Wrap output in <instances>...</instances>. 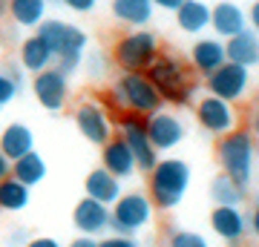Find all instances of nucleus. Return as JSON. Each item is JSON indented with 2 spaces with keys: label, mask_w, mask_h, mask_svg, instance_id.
<instances>
[{
  "label": "nucleus",
  "mask_w": 259,
  "mask_h": 247,
  "mask_svg": "<svg viewBox=\"0 0 259 247\" xmlns=\"http://www.w3.org/2000/svg\"><path fill=\"white\" fill-rule=\"evenodd\" d=\"M144 75L153 81V86L164 98V104L187 107V104L193 101L196 81H193V75H190V66L179 55H173V52H161Z\"/></svg>",
  "instance_id": "f257e3e1"
},
{
  "label": "nucleus",
  "mask_w": 259,
  "mask_h": 247,
  "mask_svg": "<svg viewBox=\"0 0 259 247\" xmlns=\"http://www.w3.org/2000/svg\"><path fill=\"white\" fill-rule=\"evenodd\" d=\"M37 35L40 40L52 49L55 55V66L61 69L64 75L75 72L83 61V49L90 43V37L83 29H78L75 23H66V20H55V18H47L40 26H37Z\"/></svg>",
  "instance_id": "f03ea898"
},
{
  "label": "nucleus",
  "mask_w": 259,
  "mask_h": 247,
  "mask_svg": "<svg viewBox=\"0 0 259 247\" xmlns=\"http://www.w3.org/2000/svg\"><path fill=\"white\" fill-rule=\"evenodd\" d=\"M150 202L156 210H176L190 187V167L182 158H158L150 173Z\"/></svg>",
  "instance_id": "7ed1b4c3"
},
{
  "label": "nucleus",
  "mask_w": 259,
  "mask_h": 247,
  "mask_svg": "<svg viewBox=\"0 0 259 247\" xmlns=\"http://www.w3.org/2000/svg\"><path fill=\"white\" fill-rule=\"evenodd\" d=\"M158 55H161L158 35L150 29H130V32L115 37V43L110 49L112 64L121 72H147Z\"/></svg>",
  "instance_id": "20e7f679"
},
{
  "label": "nucleus",
  "mask_w": 259,
  "mask_h": 247,
  "mask_svg": "<svg viewBox=\"0 0 259 247\" xmlns=\"http://www.w3.org/2000/svg\"><path fill=\"white\" fill-rule=\"evenodd\" d=\"M112 95L118 98L124 112H133L141 118H150L153 112L164 107V98L158 95V89L144 72H121L118 81L112 83Z\"/></svg>",
  "instance_id": "39448f33"
},
{
  "label": "nucleus",
  "mask_w": 259,
  "mask_h": 247,
  "mask_svg": "<svg viewBox=\"0 0 259 247\" xmlns=\"http://www.w3.org/2000/svg\"><path fill=\"white\" fill-rule=\"evenodd\" d=\"M216 158H219V167H222L225 175H231L233 181L248 187L250 178H253V158H256L253 135L245 132V129H233L231 135L219 138Z\"/></svg>",
  "instance_id": "423d86ee"
},
{
  "label": "nucleus",
  "mask_w": 259,
  "mask_h": 247,
  "mask_svg": "<svg viewBox=\"0 0 259 247\" xmlns=\"http://www.w3.org/2000/svg\"><path fill=\"white\" fill-rule=\"evenodd\" d=\"M115 129H118V138L130 146L139 170L153 173V167L158 164V150L147 135V118L133 115V112H121V115H115Z\"/></svg>",
  "instance_id": "0eeeda50"
},
{
  "label": "nucleus",
  "mask_w": 259,
  "mask_h": 247,
  "mask_svg": "<svg viewBox=\"0 0 259 247\" xmlns=\"http://www.w3.org/2000/svg\"><path fill=\"white\" fill-rule=\"evenodd\" d=\"M153 221V202L147 192L130 190L124 192L118 202L112 204V233L115 236H133L144 230Z\"/></svg>",
  "instance_id": "6e6552de"
},
{
  "label": "nucleus",
  "mask_w": 259,
  "mask_h": 247,
  "mask_svg": "<svg viewBox=\"0 0 259 247\" xmlns=\"http://www.w3.org/2000/svg\"><path fill=\"white\" fill-rule=\"evenodd\" d=\"M196 121H199V127L204 132H210L216 138H225V135H231L233 129H239L236 127L239 115L233 110V104L222 101V98H213V95L199 98V104H196Z\"/></svg>",
  "instance_id": "1a4fd4ad"
},
{
  "label": "nucleus",
  "mask_w": 259,
  "mask_h": 247,
  "mask_svg": "<svg viewBox=\"0 0 259 247\" xmlns=\"http://www.w3.org/2000/svg\"><path fill=\"white\" fill-rule=\"evenodd\" d=\"M75 127L90 144L104 146L112 138V129H115V121L107 110H104L98 101H83L78 110H75Z\"/></svg>",
  "instance_id": "9d476101"
},
{
  "label": "nucleus",
  "mask_w": 259,
  "mask_h": 247,
  "mask_svg": "<svg viewBox=\"0 0 259 247\" xmlns=\"http://www.w3.org/2000/svg\"><path fill=\"white\" fill-rule=\"evenodd\" d=\"M248 83H250V72L239 64H231V61L222 64L213 75L204 78L207 92H210L213 98H222V101H228V104H236L239 98H245Z\"/></svg>",
  "instance_id": "9b49d317"
},
{
  "label": "nucleus",
  "mask_w": 259,
  "mask_h": 247,
  "mask_svg": "<svg viewBox=\"0 0 259 247\" xmlns=\"http://www.w3.org/2000/svg\"><path fill=\"white\" fill-rule=\"evenodd\" d=\"M32 92H35L37 104L49 112L64 110L69 101V81L58 66H49L47 72H40L32 78Z\"/></svg>",
  "instance_id": "f8f14e48"
},
{
  "label": "nucleus",
  "mask_w": 259,
  "mask_h": 247,
  "mask_svg": "<svg viewBox=\"0 0 259 247\" xmlns=\"http://www.w3.org/2000/svg\"><path fill=\"white\" fill-rule=\"evenodd\" d=\"M185 124L179 118L176 112H167V110H158L147 118V135L153 141L158 153H167V150H176L182 141H185Z\"/></svg>",
  "instance_id": "ddd939ff"
},
{
  "label": "nucleus",
  "mask_w": 259,
  "mask_h": 247,
  "mask_svg": "<svg viewBox=\"0 0 259 247\" xmlns=\"http://www.w3.org/2000/svg\"><path fill=\"white\" fill-rule=\"evenodd\" d=\"M72 224L83 236H93V238L101 236V233H107L112 227V207L95 202L90 195H83L72 210Z\"/></svg>",
  "instance_id": "4468645a"
},
{
  "label": "nucleus",
  "mask_w": 259,
  "mask_h": 247,
  "mask_svg": "<svg viewBox=\"0 0 259 247\" xmlns=\"http://www.w3.org/2000/svg\"><path fill=\"white\" fill-rule=\"evenodd\" d=\"M210 29L216 32L219 40H231L236 37L239 32H245L248 26V12L242 9L239 3H233V0H222V3H216L210 9Z\"/></svg>",
  "instance_id": "2eb2a0df"
},
{
  "label": "nucleus",
  "mask_w": 259,
  "mask_h": 247,
  "mask_svg": "<svg viewBox=\"0 0 259 247\" xmlns=\"http://www.w3.org/2000/svg\"><path fill=\"white\" fill-rule=\"evenodd\" d=\"M210 230L228 244H239L250 233V224H248V216L239 207H213Z\"/></svg>",
  "instance_id": "dca6fc26"
},
{
  "label": "nucleus",
  "mask_w": 259,
  "mask_h": 247,
  "mask_svg": "<svg viewBox=\"0 0 259 247\" xmlns=\"http://www.w3.org/2000/svg\"><path fill=\"white\" fill-rule=\"evenodd\" d=\"M222 64H228L225 40H219V37H199V40L190 46V66H193V72H199L202 78L213 75Z\"/></svg>",
  "instance_id": "f3484780"
},
{
  "label": "nucleus",
  "mask_w": 259,
  "mask_h": 247,
  "mask_svg": "<svg viewBox=\"0 0 259 247\" xmlns=\"http://www.w3.org/2000/svg\"><path fill=\"white\" fill-rule=\"evenodd\" d=\"M101 167L107 173H112L115 178H121V181H124V178H133L136 170H139L136 158L130 153V146L124 144L118 135H112L110 141L101 146Z\"/></svg>",
  "instance_id": "a211bd4d"
},
{
  "label": "nucleus",
  "mask_w": 259,
  "mask_h": 247,
  "mask_svg": "<svg viewBox=\"0 0 259 247\" xmlns=\"http://www.w3.org/2000/svg\"><path fill=\"white\" fill-rule=\"evenodd\" d=\"M83 195H90L95 202L112 207V204L124 195V187H121V178H115V175L107 173L104 167H98V170H93V173L83 178Z\"/></svg>",
  "instance_id": "6ab92c4d"
},
{
  "label": "nucleus",
  "mask_w": 259,
  "mask_h": 247,
  "mask_svg": "<svg viewBox=\"0 0 259 247\" xmlns=\"http://www.w3.org/2000/svg\"><path fill=\"white\" fill-rule=\"evenodd\" d=\"M0 153L9 158L12 164L18 161V158L29 156V153H35V132L26 127V124H9V127L0 132Z\"/></svg>",
  "instance_id": "aec40b11"
},
{
  "label": "nucleus",
  "mask_w": 259,
  "mask_h": 247,
  "mask_svg": "<svg viewBox=\"0 0 259 247\" xmlns=\"http://www.w3.org/2000/svg\"><path fill=\"white\" fill-rule=\"evenodd\" d=\"M18 58H20V66L26 69V72L32 75H40V72H47L49 66L55 64V55H52V49H49L44 40H40V35H29L23 43H20L18 49Z\"/></svg>",
  "instance_id": "412c9836"
},
{
  "label": "nucleus",
  "mask_w": 259,
  "mask_h": 247,
  "mask_svg": "<svg viewBox=\"0 0 259 247\" xmlns=\"http://www.w3.org/2000/svg\"><path fill=\"white\" fill-rule=\"evenodd\" d=\"M225 52H228V61L231 64H239L245 69L259 64V35L253 29H245L236 37L225 40Z\"/></svg>",
  "instance_id": "4be33fe9"
},
{
  "label": "nucleus",
  "mask_w": 259,
  "mask_h": 247,
  "mask_svg": "<svg viewBox=\"0 0 259 247\" xmlns=\"http://www.w3.org/2000/svg\"><path fill=\"white\" fill-rule=\"evenodd\" d=\"M153 3L150 0H112L110 3V12L112 18L124 23V26H133V29H141L147 26L153 20Z\"/></svg>",
  "instance_id": "5701e85b"
},
{
  "label": "nucleus",
  "mask_w": 259,
  "mask_h": 247,
  "mask_svg": "<svg viewBox=\"0 0 259 247\" xmlns=\"http://www.w3.org/2000/svg\"><path fill=\"white\" fill-rule=\"evenodd\" d=\"M210 9L204 0H185L176 12V23L187 35H202L204 29H210Z\"/></svg>",
  "instance_id": "b1692460"
},
{
  "label": "nucleus",
  "mask_w": 259,
  "mask_h": 247,
  "mask_svg": "<svg viewBox=\"0 0 259 247\" xmlns=\"http://www.w3.org/2000/svg\"><path fill=\"white\" fill-rule=\"evenodd\" d=\"M47 9H49L47 0H9L12 20L23 29H35V32L47 20Z\"/></svg>",
  "instance_id": "393cba45"
},
{
  "label": "nucleus",
  "mask_w": 259,
  "mask_h": 247,
  "mask_svg": "<svg viewBox=\"0 0 259 247\" xmlns=\"http://www.w3.org/2000/svg\"><path fill=\"white\" fill-rule=\"evenodd\" d=\"M248 195V187H242L239 181H233L231 175L219 173L210 181V199L216 207H239Z\"/></svg>",
  "instance_id": "a878e982"
},
{
  "label": "nucleus",
  "mask_w": 259,
  "mask_h": 247,
  "mask_svg": "<svg viewBox=\"0 0 259 247\" xmlns=\"http://www.w3.org/2000/svg\"><path fill=\"white\" fill-rule=\"evenodd\" d=\"M12 175H15L20 184L35 187V184H40L47 178V158L35 150V153H29V156L18 158V161L12 164Z\"/></svg>",
  "instance_id": "bb28decb"
},
{
  "label": "nucleus",
  "mask_w": 259,
  "mask_h": 247,
  "mask_svg": "<svg viewBox=\"0 0 259 247\" xmlns=\"http://www.w3.org/2000/svg\"><path fill=\"white\" fill-rule=\"evenodd\" d=\"M29 204V187L20 184L15 175H9L6 181H0V210L3 213H18Z\"/></svg>",
  "instance_id": "cd10ccee"
},
{
  "label": "nucleus",
  "mask_w": 259,
  "mask_h": 247,
  "mask_svg": "<svg viewBox=\"0 0 259 247\" xmlns=\"http://www.w3.org/2000/svg\"><path fill=\"white\" fill-rule=\"evenodd\" d=\"M167 247H210L207 238L193 233V230H173L167 238Z\"/></svg>",
  "instance_id": "c85d7f7f"
},
{
  "label": "nucleus",
  "mask_w": 259,
  "mask_h": 247,
  "mask_svg": "<svg viewBox=\"0 0 259 247\" xmlns=\"http://www.w3.org/2000/svg\"><path fill=\"white\" fill-rule=\"evenodd\" d=\"M18 92H20V86L9 78L6 69H0V107H6L9 101H15V98H18Z\"/></svg>",
  "instance_id": "c756f323"
},
{
  "label": "nucleus",
  "mask_w": 259,
  "mask_h": 247,
  "mask_svg": "<svg viewBox=\"0 0 259 247\" xmlns=\"http://www.w3.org/2000/svg\"><path fill=\"white\" fill-rule=\"evenodd\" d=\"M98 247H139V241L133 236H104V238H98Z\"/></svg>",
  "instance_id": "7c9ffc66"
},
{
  "label": "nucleus",
  "mask_w": 259,
  "mask_h": 247,
  "mask_svg": "<svg viewBox=\"0 0 259 247\" xmlns=\"http://www.w3.org/2000/svg\"><path fill=\"white\" fill-rule=\"evenodd\" d=\"M69 12H78V15H90V12H95V6H98V0H61Z\"/></svg>",
  "instance_id": "2f4dec72"
},
{
  "label": "nucleus",
  "mask_w": 259,
  "mask_h": 247,
  "mask_svg": "<svg viewBox=\"0 0 259 247\" xmlns=\"http://www.w3.org/2000/svg\"><path fill=\"white\" fill-rule=\"evenodd\" d=\"M248 26L259 35V0H253V3H250V9H248Z\"/></svg>",
  "instance_id": "473e14b6"
},
{
  "label": "nucleus",
  "mask_w": 259,
  "mask_h": 247,
  "mask_svg": "<svg viewBox=\"0 0 259 247\" xmlns=\"http://www.w3.org/2000/svg\"><path fill=\"white\" fill-rule=\"evenodd\" d=\"M248 224H250V236L259 238V195H256V204H253V210L248 216Z\"/></svg>",
  "instance_id": "72a5a7b5"
},
{
  "label": "nucleus",
  "mask_w": 259,
  "mask_h": 247,
  "mask_svg": "<svg viewBox=\"0 0 259 247\" xmlns=\"http://www.w3.org/2000/svg\"><path fill=\"white\" fill-rule=\"evenodd\" d=\"M150 3H153V6H158V9L173 12V15H176V12H179V6H182L185 0H150Z\"/></svg>",
  "instance_id": "f704fd0d"
},
{
  "label": "nucleus",
  "mask_w": 259,
  "mask_h": 247,
  "mask_svg": "<svg viewBox=\"0 0 259 247\" xmlns=\"http://www.w3.org/2000/svg\"><path fill=\"white\" fill-rule=\"evenodd\" d=\"M3 69H6V72H9V78H12V81L18 83L20 89H23V72H20V69H23V66H15V64H12V61H9V64L3 66Z\"/></svg>",
  "instance_id": "c9c22d12"
},
{
  "label": "nucleus",
  "mask_w": 259,
  "mask_h": 247,
  "mask_svg": "<svg viewBox=\"0 0 259 247\" xmlns=\"http://www.w3.org/2000/svg\"><path fill=\"white\" fill-rule=\"evenodd\" d=\"M101 61H104V55H101V52H95V55H90V75H93V78H98V75H104V69H101Z\"/></svg>",
  "instance_id": "e433bc0d"
},
{
  "label": "nucleus",
  "mask_w": 259,
  "mask_h": 247,
  "mask_svg": "<svg viewBox=\"0 0 259 247\" xmlns=\"http://www.w3.org/2000/svg\"><path fill=\"white\" fill-rule=\"evenodd\" d=\"M26 247H61V241H55V238H49V236H37V238H29Z\"/></svg>",
  "instance_id": "4c0bfd02"
},
{
  "label": "nucleus",
  "mask_w": 259,
  "mask_h": 247,
  "mask_svg": "<svg viewBox=\"0 0 259 247\" xmlns=\"http://www.w3.org/2000/svg\"><path fill=\"white\" fill-rule=\"evenodd\" d=\"M6 244H9V247H18V244H29V238H26V230H12V236L6 238Z\"/></svg>",
  "instance_id": "58836bf2"
},
{
  "label": "nucleus",
  "mask_w": 259,
  "mask_h": 247,
  "mask_svg": "<svg viewBox=\"0 0 259 247\" xmlns=\"http://www.w3.org/2000/svg\"><path fill=\"white\" fill-rule=\"evenodd\" d=\"M9 175H12V161L3 156V153H0V181H6Z\"/></svg>",
  "instance_id": "ea45409f"
},
{
  "label": "nucleus",
  "mask_w": 259,
  "mask_h": 247,
  "mask_svg": "<svg viewBox=\"0 0 259 247\" xmlns=\"http://www.w3.org/2000/svg\"><path fill=\"white\" fill-rule=\"evenodd\" d=\"M69 247H98V238H93V236H78Z\"/></svg>",
  "instance_id": "a19ab883"
},
{
  "label": "nucleus",
  "mask_w": 259,
  "mask_h": 247,
  "mask_svg": "<svg viewBox=\"0 0 259 247\" xmlns=\"http://www.w3.org/2000/svg\"><path fill=\"white\" fill-rule=\"evenodd\" d=\"M248 132H250V135H256L259 138V107H256V110H253V112H250V118H248Z\"/></svg>",
  "instance_id": "79ce46f5"
},
{
  "label": "nucleus",
  "mask_w": 259,
  "mask_h": 247,
  "mask_svg": "<svg viewBox=\"0 0 259 247\" xmlns=\"http://www.w3.org/2000/svg\"><path fill=\"white\" fill-rule=\"evenodd\" d=\"M9 15V0H0V20Z\"/></svg>",
  "instance_id": "37998d69"
},
{
  "label": "nucleus",
  "mask_w": 259,
  "mask_h": 247,
  "mask_svg": "<svg viewBox=\"0 0 259 247\" xmlns=\"http://www.w3.org/2000/svg\"><path fill=\"white\" fill-rule=\"evenodd\" d=\"M47 3H49V6H52V3H58V6H61V0H47Z\"/></svg>",
  "instance_id": "c03bdc74"
}]
</instances>
